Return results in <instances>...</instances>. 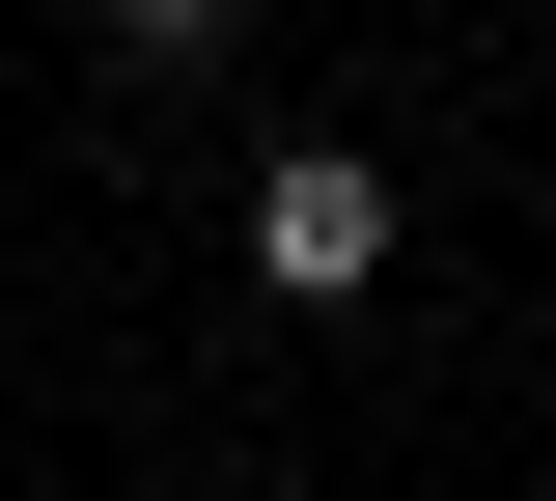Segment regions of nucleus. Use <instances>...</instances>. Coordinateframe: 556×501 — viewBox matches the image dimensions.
Segmentation results:
<instances>
[{"label":"nucleus","instance_id":"1","mask_svg":"<svg viewBox=\"0 0 556 501\" xmlns=\"http://www.w3.org/2000/svg\"><path fill=\"white\" fill-rule=\"evenodd\" d=\"M251 279L362 306V279H390V167H362V140H278V167H251Z\"/></svg>","mask_w":556,"mask_h":501},{"label":"nucleus","instance_id":"2","mask_svg":"<svg viewBox=\"0 0 556 501\" xmlns=\"http://www.w3.org/2000/svg\"><path fill=\"white\" fill-rule=\"evenodd\" d=\"M84 28H112V57H223L251 0H84Z\"/></svg>","mask_w":556,"mask_h":501}]
</instances>
